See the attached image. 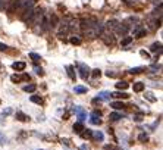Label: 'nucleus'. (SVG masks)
<instances>
[{"label": "nucleus", "mask_w": 163, "mask_h": 150, "mask_svg": "<svg viewBox=\"0 0 163 150\" xmlns=\"http://www.w3.org/2000/svg\"><path fill=\"white\" fill-rule=\"evenodd\" d=\"M134 121H135V122H141L142 121V113H137V115H134Z\"/></svg>", "instance_id": "37"}, {"label": "nucleus", "mask_w": 163, "mask_h": 150, "mask_svg": "<svg viewBox=\"0 0 163 150\" xmlns=\"http://www.w3.org/2000/svg\"><path fill=\"white\" fill-rule=\"evenodd\" d=\"M15 118H16L18 121H21V122H28V121L31 119V118H30V116L27 115V113H24V112H21V110L15 113Z\"/></svg>", "instance_id": "9"}, {"label": "nucleus", "mask_w": 163, "mask_h": 150, "mask_svg": "<svg viewBox=\"0 0 163 150\" xmlns=\"http://www.w3.org/2000/svg\"><path fill=\"white\" fill-rule=\"evenodd\" d=\"M11 81L12 82H21V81H30V75L27 74H22V75H12L11 77Z\"/></svg>", "instance_id": "6"}, {"label": "nucleus", "mask_w": 163, "mask_h": 150, "mask_svg": "<svg viewBox=\"0 0 163 150\" xmlns=\"http://www.w3.org/2000/svg\"><path fill=\"white\" fill-rule=\"evenodd\" d=\"M118 21L116 19H112V21H107V24H106V27H104V30H107V31H110V30H116V27H118Z\"/></svg>", "instance_id": "12"}, {"label": "nucleus", "mask_w": 163, "mask_h": 150, "mask_svg": "<svg viewBox=\"0 0 163 150\" xmlns=\"http://www.w3.org/2000/svg\"><path fill=\"white\" fill-rule=\"evenodd\" d=\"M8 49H9V47L6 46V44H3V43H0V50H2V52H5V50H8Z\"/></svg>", "instance_id": "41"}, {"label": "nucleus", "mask_w": 163, "mask_h": 150, "mask_svg": "<svg viewBox=\"0 0 163 150\" xmlns=\"http://www.w3.org/2000/svg\"><path fill=\"white\" fill-rule=\"evenodd\" d=\"M160 49H162V43H153L152 47H150V50H152L153 53H156V52H160Z\"/></svg>", "instance_id": "25"}, {"label": "nucleus", "mask_w": 163, "mask_h": 150, "mask_svg": "<svg viewBox=\"0 0 163 150\" xmlns=\"http://www.w3.org/2000/svg\"><path fill=\"white\" fill-rule=\"evenodd\" d=\"M110 97H115V99H128L129 96L125 91H115V93H110Z\"/></svg>", "instance_id": "11"}, {"label": "nucleus", "mask_w": 163, "mask_h": 150, "mask_svg": "<svg viewBox=\"0 0 163 150\" xmlns=\"http://www.w3.org/2000/svg\"><path fill=\"white\" fill-rule=\"evenodd\" d=\"M66 71H68V75L71 80H75V72H74V66L72 65H68L66 66Z\"/></svg>", "instance_id": "23"}, {"label": "nucleus", "mask_w": 163, "mask_h": 150, "mask_svg": "<svg viewBox=\"0 0 163 150\" xmlns=\"http://www.w3.org/2000/svg\"><path fill=\"white\" fill-rule=\"evenodd\" d=\"M34 69H35V72H37L38 75H43V74H44V72H43V69H41V68H38V66H35Z\"/></svg>", "instance_id": "40"}, {"label": "nucleus", "mask_w": 163, "mask_h": 150, "mask_svg": "<svg viewBox=\"0 0 163 150\" xmlns=\"http://www.w3.org/2000/svg\"><path fill=\"white\" fill-rule=\"evenodd\" d=\"M79 134H81V137H82V139H91V136H93V129H88V128L85 129V128H84Z\"/></svg>", "instance_id": "18"}, {"label": "nucleus", "mask_w": 163, "mask_h": 150, "mask_svg": "<svg viewBox=\"0 0 163 150\" xmlns=\"http://www.w3.org/2000/svg\"><path fill=\"white\" fill-rule=\"evenodd\" d=\"M128 87H129V84H128L126 81H118V82H116V88H118V90H126Z\"/></svg>", "instance_id": "21"}, {"label": "nucleus", "mask_w": 163, "mask_h": 150, "mask_svg": "<svg viewBox=\"0 0 163 150\" xmlns=\"http://www.w3.org/2000/svg\"><path fill=\"white\" fill-rule=\"evenodd\" d=\"M6 141H8V139H6L5 136H2V134H0V143H2V144H5Z\"/></svg>", "instance_id": "42"}, {"label": "nucleus", "mask_w": 163, "mask_h": 150, "mask_svg": "<svg viewBox=\"0 0 163 150\" xmlns=\"http://www.w3.org/2000/svg\"><path fill=\"white\" fill-rule=\"evenodd\" d=\"M159 68H160L159 65H153V66H152V68H150V69H152V71H156V69H159Z\"/></svg>", "instance_id": "44"}, {"label": "nucleus", "mask_w": 163, "mask_h": 150, "mask_svg": "<svg viewBox=\"0 0 163 150\" xmlns=\"http://www.w3.org/2000/svg\"><path fill=\"white\" fill-rule=\"evenodd\" d=\"M34 5H35V0H18L15 3V8H19L22 11H28V9H33Z\"/></svg>", "instance_id": "1"}, {"label": "nucleus", "mask_w": 163, "mask_h": 150, "mask_svg": "<svg viewBox=\"0 0 163 150\" xmlns=\"http://www.w3.org/2000/svg\"><path fill=\"white\" fill-rule=\"evenodd\" d=\"M75 93H78V94H84V93H87V87L76 85V87H75Z\"/></svg>", "instance_id": "31"}, {"label": "nucleus", "mask_w": 163, "mask_h": 150, "mask_svg": "<svg viewBox=\"0 0 163 150\" xmlns=\"http://www.w3.org/2000/svg\"><path fill=\"white\" fill-rule=\"evenodd\" d=\"M76 66H78V72H79V77L82 78V80H87L88 77H90V68H88L85 63H76Z\"/></svg>", "instance_id": "3"}, {"label": "nucleus", "mask_w": 163, "mask_h": 150, "mask_svg": "<svg viewBox=\"0 0 163 150\" xmlns=\"http://www.w3.org/2000/svg\"><path fill=\"white\" fill-rule=\"evenodd\" d=\"M30 100H31L33 103H37V104H43V99H41L40 96H31V97H30Z\"/></svg>", "instance_id": "26"}, {"label": "nucleus", "mask_w": 163, "mask_h": 150, "mask_svg": "<svg viewBox=\"0 0 163 150\" xmlns=\"http://www.w3.org/2000/svg\"><path fill=\"white\" fill-rule=\"evenodd\" d=\"M22 90L27 91V93H34L35 90H37V85H35V84H28V85H24Z\"/></svg>", "instance_id": "20"}, {"label": "nucleus", "mask_w": 163, "mask_h": 150, "mask_svg": "<svg viewBox=\"0 0 163 150\" xmlns=\"http://www.w3.org/2000/svg\"><path fill=\"white\" fill-rule=\"evenodd\" d=\"M153 15H154V16H157V15L160 16V15H162V5H159V8H156V9L153 11Z\"/></svg>", "instance_id": "35"}, {"label": "nucleus", "mask_w": 163, "mask_h": 150, "mask_svg": "<svg viewBox=\"0 0 163 150\" xmlns=\"http://www.w3.org/2000/svg\"><path fill=\"white\" fill-rule=\"evenodd\" d=\"M145 99H147L149 102H152V103H156V102H157V97H154L153 93H145Z\"/></svg>", "instance_id": "27"}, {"label": "nucleus", "mask_w": 163, "mask_h": 150, "mask_svg": "<svg viewBox=\"0 0 163 150\" xmlns=\"http://www.w3.org/2000/svg\"><path fill=\"white\" fill-rule=\"evenodd\" d=\"M59 25V18H57V15H52L50 16V22H49V27H52V28H56Z\"/></svg>", "instance_id": "15"}, {"label": "nucleus", "mask_w": 163, "mask_h": 150, "mask_svg": "<svg viewBox=\"0 0 163 150\" xmlns=\"http://www.w3.org/2000/svg\"><path fill=\"white\" fill-rule=\"evenodd\" d=\"M138 140H140L141 143H144V141H147V140H149V136H147L145 132H142V134H140V137H138Z\"/></svg>", "instance_id": "36"}, {"label": "nucleus", "mask_w": 163, "mask_h": 150, "mask_svg": "<svg viewBox=\"0 0 163 150\" xmlns=\"http://www.w3.org/2000/svg\"><path fill=\"white\" fill-rule=\"evenodd\" d=\"M71 43H72V44H81V40L76 38V37H72V38H71Z\"/></svg>", "instance_id": "38"}, {"label": "nucleus", "mask_w": 163, "mask_h": 150, "mask_svg": "<svg viewBox=\"0 0 163 150\" xmlns=\"http://www.w3.org/2000/svg\"><path fill=\"white\" fill-rule=\"evenodd\" d=\"M81 150H88L87 146H81Z\"/></svg>", "instance_id": "46"}, {"label": "nucleus", "mask_w": 163, "mask_h": 150, "mask_svg": "<svg viewBox=\"0 0 163 150\" xmlns=\"http://www.w3.org/2000/svg\"><path fill=\"white\" fill-rule=\"evenodd\" d=\"M97 100H110V93L109 91H101L97 94Z\"/></svg>", "instance_id": "17"}, {"label": "nucleus", "mask_w": 163, "mask_h": 150, "mask_svg": "<svg viewBox=\"0 0 163 150\" xmlns=\"http://www.w3.org/2000/svg\"><path fill=\"white\" fill-rule=\"evenodd\" d=\"M69 33V27H68V24H62L60 25V30H59V33H57V35L60 37V38H63V35H66Z\"/></svg>", "instance_id": "10"}, {"label": "nucleus", "mask_w": 163, "mask_h": 150, "mask_svg": "<svg viewBox=\"0 0 163 150\" xmlns=\"http://www.w3.org/2000/svg\"><path fill=\"white\" fill-rule=\"evenodd\" d=\"M142 71H144V68H142V66H137V68H131L128 72H129V74H132V75H137V74H141Z\"/></svg>", "instance_id": "24"}, {"label": "nucleus", "mask_w": 163, "mask_h": 150, "mask_svg": "<svg viewBox=\"0 0 163 150\" xmlns=\"http://www.w3.org/2000/svg\"><path fill=\"white\" fill-rule=\"evenodd\" d=\"M90 75L93 77V78H100V75H101V71L100 69H93L90 72Z\"/></svg>", "instance_id": "32"}, {"label": "nucleus", "mask_w": 163, "mask_h": 150, "mask_svg": "<svg viewBox=\"0 0 163 150\" xmlns=\"http://www.w3.org/2000/svg\"><path fill=\"white\" fill-rule=\"evenodd\" d=\"M74 112H75L76 115H78V119H79V122H82V121H84V119L87 118V113H85V110H84V109H81L79 106H75Z\"/></svg>", "instance_id": "8"}, {"label": "nucleus", "mask_w": 163, "mask_h": 150, "mask_svg": "<svg viewBox=\"0 0 163 150\" xmlns=\"http://www.w3.org/2000/svg\"><path fill=\"white\" fill-rule=\"evenodd\" d=\"M144 88H145V85H144L142 82H134V85H132V90H134L135 93L144 91Z\"/></svg>", "instance_id": "14"}, {"label": "nucleus", "mask_w": 163, "mask_h": 150, "mask_svg": "<svg viewBox=\"0 0 163 150\" xmlns=\"http://www.w3.org/2000/svg\"><path fill=\"white\" fill-rule=\"evenodd\" d=\"M140 53H141V56H144V58H147V59H150V55H149L147 52H144V50H141Z\"/></svg>", "instance_id": "43"}, {"label": "nucleus", "mask_w": 163, "mask_h": 150, "mask_svg": "<svg viewBox=\"0 0 163 150\" xmlns=\"http://www.w3.org/2000/svg\"><path fill=\"white\" fill-rule=\"evenodd\" d=\"M30 58L33 59V60H34V62H35V63L41 60V56H40L38 53H34V52H31V53H30Z\"/></svg>", "instance_id": "29"}, {"label": "nucleus", "mask_w": 163, "mask_h": 150, "mask_svg": "<svg viewBox=\"0 0 163 150\" xmlns=\"http://www.w3.org/2000/svg\"><path fill=\"white\" fill-rule=\"evenodd\" d=\"M100 116H101V113H100L98 110H94V112L91 113V116H90V121H91V124H94V125H100V124H101V119H100Z\"/></svg>", "instance_id": "5"}, {"label": "nucleus", "mask_w": 163, "mask_h": 150, "mask_svg": "<svg viewBox=\"0 0 163 150\" xmlns=\"http://www.w3.org/2000/svg\"><path fill=\"white\" fill-rule=\"evenodd\" d=\"M132 37H125V38H122V41H120V46H128V44H131L132 43Z\"/></svg>", "instance_id": "28"}, {"label": "nucleus", "mask_w": 163, "mask_h": 150, "mask_svg": "<svg viewBox=\"0 0 163 150\" xmlns=\"http://www.w3.org/2000/svg\"><path fill=\"white\" fill-rule=\"evenodd\" d=\"M106 77H109V78H118V74L115 71H107L106 72Z\"/></svg>", "instance_id": "33"}, {"label": "nucleus", "mask_w": 163, "mask_h": 150, "mask_svg": "<svg viewBox=\"0 0 163 150\" xmlns=\"http://www.w3.org/2000/svg\"><path fill=\"white\" fill-rule=\"evenodd\" d=\"M116 34L118 35H122V37H126V33L129 31V27L126 25V24H118V27H116Z\"/></svg>", "instance_id": "4"}, {"label": "nucleus", "mask_w": 163, "mask_h": 150, "mask_svg": "<svg viewBox=\"0 0 163 150\" xmlns=\"http://www.w3.org/2000/svg\"><path fill=\"white\" fill-rule=\"evenodd\" d=\"M145 34H147V31H145V30H140V25L134 30V35H135L137 38H142V37H145Z\"/></svg>", "instance_id": "13"}, {"label": "nucleus", "mask_w": 163, "mask_h": 150, "mask_svg": "<svg viewBox=\"0 0 163 150\" xmlns=\"http://www.w3.org/2000/svg\"><path fill=\"white\" fill-rule=\"evenodd\" d=\"M91 139H94L96 141H103V140H104V136H103V132H101V131H93Z\"/></svg>", "instance_id": "16"}, {"label": "nucleus", "mask_w": 163, "mask_h": 150, "mask_svg": "<svg viewBox=\"0 0 163 150\" xmlns=\"http://www.w3.org/2000/svg\"><path fill=\"white\" fill-rule=\"evenodd\" d=\"M82 129H84V125H82V122H76L75 125H74V131H75V132H78V134H79V132H81Z\"/></svg>", "instance_id": "30"}, {"label": "nucleus", "mask_w": 163, "mask_h": 150, "mask_svg": "<svg viewBox=\"0 0 163 150\" xmlns=\"http://www.w3.org/2000/svg\"><path fill=\"white\" fill-rule=\"evenodd\" d=\"M12 68L16 71V72H22V71L27 68V63L22 62V60H18V62H13V63H12Z\"/></svg>", "instance_id": "7"}, {"label": "nucleus", "mask_w": 163, "mask_h": 150, "mask_svg": "<svg viewBox=\"0 0 163 150\" xmlns=\"http://www.w3.org/2000/svg\"><path fill=\"white\" fill-rule=\"evenodd\" d=\"M100 37L103 38V41L106 43V44H113L115 43V34L112 33V31H107V30H103V33L100 34Z\"/></svg>", "instance_id": "2"}, {"label": "nucleus", "mask_w": 163, "mask_h": 150, "mask_svg": "<svg viewBox=\"0 0 163 150\" xmlns=\"http://www.w3.org/2000/svg\"><path fill=\"white\" fill-rule=\"evenodd\" d=\"M122 118H123V115L119 113V112H112V113L109 115V119H110V121H119Z\"/></svg>", "instance_id": "19"}, {"label": "nucleus", "mask_w": 163, "mask_h": 150, "mask_svg": "<svg viewBox=\"0 0 163 150\" xmlns=\"http://www.w3.org/2000/svg\"><path fill=\"white\" fill-rule=\"evenodd\" d=\"M8 0H0V11H5L6 8H8Z\"/></svg>", "instance_id": "34"}, {"label": "nucleus", "mask_w": 163, "mask_h": 150, "mask_svg": "<svg viewBox=\"0 0 163 150\" xmlns=\"http://www.w3.org/2000/svg\"><path fill=\"white\" fill-rule=\"evenodd\" d=\"M110 107H113V109H116V110H120V109H123V107H126V106L122 103V102H112V103H110Z\"/></svg>", "instance_id": "22"}, {"label": "nucleus", "mask_w": 163, "mask_h": 150, "mask_svg": "<svg viewBox=\"0 0 163 150\" xmlns=\"http://www.w3.org/2000/svg\"><path fill=\"white\" fill-rule=\"evenodd\" d=\"M154 5H162V0H153Z\"/></svg>", "instance_id": "45"}, {"label": "nucleus", "mask_w": 163, "mask_h": 150, "mask_svg": "<svg viewBox=\"0 0 163 150\" xmlns=\"http://www.w3.org/2000/svg\"><path fill=\"white\" fill-rule=\"evenodd\" d=\"M62 144H65L66 147H71V140H68V139H62Z\"/></svg>", "instance_id": "39"}]
</instances>
